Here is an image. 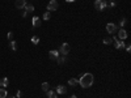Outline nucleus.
Listing matches in <instances>:
<instances>
[{
  "mask_svg": "<svg viewBox=\"0 0 131 98\" xmlns=\"http://www.w3.org/2000/svg\"><path fill=\"white\" fill-rule=\"evenodd\" d=\"M93 82H94V76L92 75V73H84L81 77L79 79V85L81 86L83 89H88V88H91V86L93 85Z\"/></svg>",
  "mask_w": 131,
  "mask_h": 98,
  "instance_id": "nucleus-1",
  "label": "nucleus"
},
{
  "mask_svg": "<svg viewBox=\"0 0 131 98\" xmlns=\"http://www.w3.org/2000/svg\"><path fill=\"white\" fill-rule=\"evenodd\" d=\"M107 7L106 0H94V8L97 10H104Z\"/></svg>",
  "mask_w": 131,
  "mask_h": 98,
  "instance_id": "nucleus-2",
  "label": "nucleus"
},
{
  "mask_svg": "<svg viewBox=\"0 0 131 98\" xmlns=\"http://www.w3.org/2000/svg\"><path fill=\"white\" fill-rule=\"evenodd\" d=\"M113 42H114V46L117 50H123L125 46H126V43L125 41H121V39H118L117 37H113Z\"/></svg>",
  "mask_w": 131,
  "mask_h": 98,
  "instance_id": "nucleus-3",
  "label": "nucleus"
},
{
  "mask_svg": "<svg viewBox=\"0 0 131 98\" xmlns=\"http://www.w3.org/2000/svg\"><path fill=\"white\" fill-rule=\"evenodd\" d=\"M70 50H71V46L68 45V43H63L58 51H59V54H62L63 56H66V55H67V54L70 52Z\"/></svg>",
  "mask_w": 131,
  "mask_h": 98,
  "instance_id": "nucleus-4",
  "label": "nucleus"
},
{
  "mask_svg": "<svg viewBox=\"0 0 131 98\" xmlns=\"http://www.w3.org/2000/svg\"><path fill=\"white\" fill-rule=\"evenodd\" d=\"M118 25H115V24H113V22H109L107 25H106V31L109 33V34H114L115 31H118Z\"/></svg>",
  "mask_w": 131,
  "mask_h": 98,
  "instance_id": "nucleus-5",
  "label": "nucleus"
},
{
  "mask_svg": "<svg viewBox=\"0 0 131 98\" xmlns=\"http://www.w3.org/2000/svg\"><path fill=\"white\" fill-rule=\"evenodd\" d=\"M58 7H59V3L57 0H50L49 4H47V10L49 12H52V10H57Z\"/></svg>",
  "mask_w": 131,
  "mask_h": 98,
  "instance_id": "nucleus-6",
  "label": "nucleus"
},
{
  "mask_svg": "<svg viewBox=\"0 0 131 98\" xmlns=\"http://www.w3.org/2000/svg\"><path fill=\"white\" fill-rule=\"evenodd\" d=\"M127 35H128V34H127V31H126L123 28H119V29H118V37H117L118 39L125 41V39H127Z\"/></svg>",
  "mask_w": 131,
  "mask_h": 98,
  "instance_id": "nucleus-7",
  "label": "nucleus"
},
{
  "mask_svg": "<svg viewBox=\"0 0 131 98\" xmlns=\"http://www.w3.org/2000/svg\"><path fill=\"white\" fill-rule=\"evenodd\" d=\"M49 56H50L52 60H58V59H59V56H60V54H59V51H58V50H50Z\"/></svg>",
  "mask_w": 131,
  "mask_h": 98,
  "instance_id": "nucleus-8",
  "label": "nucleus"
},
{
  "mask_svg": "<svg viewBox=\"0 0 131 98\" xmlns=\"http://www.w3.org/2000/svg\"><path fill=\"white\" fill-rule=\"evenodd\" d=\"M15 5H16L17 9H24L25 5H26V0H16Z\"/></svg>",
  "mask_w": 131,
  "mask_h": 98,
  "instance_id": "nucleus-9",
  "label": "nucleus"
},
{
  "mask_svg": "<svg viewBox=\"0 0 131 98\" xmlns=\"http://www.w3.org/2000/svg\"><path fill=\"white\" fill-rule=\"evenodd\" d=\"M55 92H57V94H66L67 93V88L64 85H58L55 88Z\"/></svg>",
  "mask_w": 131,
  "mask_h": 98,
  "instance_id": "nucleus-10",
  "label": "nucleus"
},
{
  "mask_svg": "<svg viewBox=\"0 0 131 98\" xmlns=\"http://www.w3.org/2000/svg\"><path fill=\"white\" fill-rule=\"evenodd\" d=\"M31 22H33V26H34V28H39V26H41V24H42V21H41V18H39V17L34 16V17L31 18Z\"/></svg>",
  "mask_w": 131,
  "mask_h": 98,
  "instance_id": "nucleus-11",
  "label": "nucleus"
},
{
  "mask_svg": "<svg viewBox=\"0 0 131 98\" xmlns=\"http://www.w3.org/2000/svg\"><path fill=\"white\" fill-rule=\"evenodd\" d=\"M46 94H47V98H58L57 92H54V90H51V89H49V90L46 92Z\"/></svg>",
  "mask_w": 131,
  "mask_h": 98,
  "instance_id": "nucleus-12",
  "label": "nucleus"
},
{
  "mask_svg": "<svg viewBox=\"0 0 131 98\" xmlns=\"http://www.w3.org/2000/svg\"><path fill=\"white\" fill-rule=\"evenodd\" d=\"M8 84H9V80H8V77H3L2 80H0V86H3V88H7V86H8Z\"/></svg>",
  "mask_w": 131,
  "mask_h": 98,
  "instance_id": "nucleus-13",
  "label": "nucleus"
},
{
  "mask_svg": "<svg viewBox=\"0 0 131 98\" xmlns=\"http://www.w3.org/2000/svg\"><path fill=\"white\" fill-rule=\"evenodd\" d=\"M24 9H25V12L30 13V12H33V10H34V5H33V4H26Z\"/></svg>",
  "mask_w": 131,
  "mask_h": 98,
  "instance_id": "nucleus-14",
  "label": "nucleus"
},
{
  "mask_svg": "<svg viewBox=\"0 0 131 98\" xmlns=\"http://www.w3.org/2000/svg\"><path fill=\"white\" fill-rule=\"evenodd\" d=\"M68 84H70L71 86H76V85L79 84V80H78V79H75V77H71V79L68 80Z\"/></svg>",
  "mask_w": 131,
  "mask_h": 98,
  "instance_id": "nucleus-15",
  "label": "nucleus"
},
{
  "mask_svg": "<svg viewBox=\"0 0 131 98\" xmlns=\"http://www.w3.org/2000/svg\"><path fill=\"white\" fill-rule=\"evenodd\" d=\"M102 42H104V45L109 46V45H112V43H113V38H110V37H106V38H104V39H102Z\"/></svg>",
  "mask_w": 131,
  "mask_h": 98,
  "instance_id": "nucleus-16",
  "label": "nucleus"
},
{
  "mask_svg": "<svg viewBox=\"0 0 131 98\" xmlns=\"http://www.w3.org/2000/svg\"><path fill=\"white\" fill-rule=\"evenodd\" d=\"M9 47H10V50H12V51H16L17 50V42L16 41H10Z\"/></svg>",
  "mask_w": 131,
  "mask_h": 98,
  "instance_id": "nucleus-17",
  "label": "nucleus"
},
{
  "mask_svg": "<svg viewBox=\"0 0 131 98\" xmlns=\"http://www.w3.org/2000/svg\"><path fill=\"white\" fill-rule=\"evenodd\" d=\"M41 88H42L43 92H47V90L50 89V85H49V82H43V84L41 85Z\"/></svg>",
  "mask_w": 131,
  "mask_h": 98,
  "instance_id": "nucleus-18",
  "label": "nucleus"
},
{
  "mask_svg": "<svg viewBox=\"0 0 131 98\" xmlns=\"http://www.w3.org/2000/svg\"><path fill=\"white\" fill-rule=\"evenodd\" d=\"M31 43H33V45H38V43H39V37L33 35L31 37Z\"/></svg>",
  "mask_w": 131,
  "mask_h": 98,
  "instance_id": "nucleus-19",
  "label": "nucleus"
},
{
  "mask_svg": "<svg viewBox=\"0 0 131 98\" xmlns=\"http://www.w3.org/2000/svg\"><path fill=\"white\" fill-rule=\"evenodd\" d=\"M0 98H7V90L4 88H0Z\"/></svg>",
  "mask_w": 131,
  "mask_h": 98,
  "instance_id": "nucleus-20",
  "label": "nucleus"
},
{
  "mask_svg": "<svg viewBox=\"0 0 131 98\" xmlns=\"http://www.w3.org/2000/svg\"><path fill=\"white\" fill-rule=\"evenodd\" d=\"M42 18H43V20H46V21H49V20L51 18V15H50V12H49V10H47V12H45V13H43Z\"/></svg>",
  "mask_w": 131,
  "mask_h": 98,
  "instance_id": "nucleus-21",
  "label": "nucleus"
},
{
  "mask_svg": "<svg viewBox=\"0 0 131 98\" xmlns=\"http://www.w3.org/2000/svg\"><path fill=\"white\" fill-rule=\"evenodd\" d=\"M66 60H67V59H66V56H62V58L59 56V59H58L57 62H58V64H64V63H66Z\"/></svg>",
  "mask_w": 131,
  "mask_h": 98,
  "instance_id": "nucleus-22",
  "label": "nucleus"
},
{
  "mask_svg": "<svg viewBox=\"0 0 131 98\" xmlns=\"http://www.w3.org/2000/svg\"><path fill=\"white\" fill-rule=\"evenodd\" d=\"M126 22H127V20H126V18H122L121 22H119V26H118V28H123V26L126 25Z\"/></svg>",
  "mask_w": 131,
  "mask_h": 98,
  "instance_id": "nucleus-23",
  "label": "nucleus"
},
{
  "mask_svg": "<svg viewBox=\"0 0 131 98\" xmlns=\"http://www.w3.org/2000/svg\"><path fill=\"white\" fill-rule=\"evenodd\" d=\"M7 38L10 39V41H13V33H12V31H9L8 34H7Z\"/></svg>",
  "mask_w": 131,
  "mask_h": 98,
  "instance_id": "nucleus-24",
  "label": "nucleus"
},
{
  "mask_svg": "<svg viewBox=\"0 0 131 98\" xmlns=\"http://www.w3.org/2000/svg\"><path fill=\"white\" fill-rule=\"evenodd\" d=\"M125 48H126V51H127V52H131V45H126V46H125Z\"/></svg>",
  "mask_w": 131,
  "mask_h": 98,
  "instance_id": "nucleus-25",
  "label": "nucleus"
},
{
  "mask_svg": "<svg viewBox=\"0 0 131 98\" xmlns=\"http://www.w3.org/2000/svg\"><path fill=\"white\" fill-rule=\"evenodd\" d=\"M21 95H23L21 90H17V93H16V98H21Z\"/></svg>",
  "mask_w": 131,
  "mask_h": 98,
  "instance_id": "nucleus-26",
  "label": "nucleus"
},
{
  "mask_svg": "<svg viewBox=\"0 0 131 98\" xmlns=\"http://www.w3.org/2000/svg\"><path fill=\"white\" fill-rule=\"evenodd\" d=\"M109 5H110V7H112V8H113V7H114V5H115V3H114V2H110V3H109Z\"/></svg>",
  "mask_w": 131,
  "mask_h": 98,
  "instance_id": "nucleus-27",
  "label": "nucleus"
},
{
  "mask_svg": "<svg viewBox=\"0 0 131 98\" xmlns=\"http://www.w3.org/2000/svg\"><path fill=\"white\" fill-rule=\"evenodd\" d=\"M28 16V12H23V17H26Z\"/></svg>",
  "mask_w": 131,
  "mask_h": 98,
  "instance_id": "nucleus-28",
  "label": "nucleus"
},
{
  "mask_svg": "<svg viewBox=\"0 0 131 98\" xmlns=\"http://www.w3.org/2000/svg\"><path fill=\"white\" fill-rule=\"evenodd\" d=\"M67 3H73V2H76V0H66Z\"/></svg>",
  "mask_w": 131,
  "mask_h": 98,
  "instance_id": "nucleus-29",
  "label": "nucleus"
},
{
  "mask_svg": "<svg viewBox=\"0 0 131 98\" xmlns=\"http://www.w3.org/2000/svg\"><path fill=\"white\" fill-rule=\"evenodd\" d=\"M68 98H78V97H76V95H70Z\"/></svg>",
  "mask_w": 131,
  "mask_h": 98,
  "instance_id": "nucleus-30",
  "label": "nucleus"
},
{
  "mask_svg": "<svg viewBox=\"0 0 131 98\" xmlns=\"http://www.w3.org/2000/svg\"><path fill=\"white\" fill-rule=\"evenodd\" d=\"M9 98H16V97H9Z\"/></svg>",
  "mask_w": 131,
  "mask_h": 98,
  "instance_id": "nucleus-31",
  "label": "nucleus"
}]
</instances>
